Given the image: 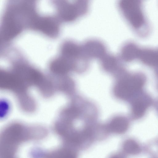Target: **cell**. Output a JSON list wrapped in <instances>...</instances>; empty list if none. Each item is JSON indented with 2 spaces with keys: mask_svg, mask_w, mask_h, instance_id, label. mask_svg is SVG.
<instances>
[{
  "mask_svg": "<svg viewBox=\"0 0 158 158\" xmlns=\"http://www.w3.org/2000/svg\"><path fill=\"white\" fill-rule=\"evenodd\" d=\"M101 59L102 68L107 72H116L117 74L123 68L118 67L117 59L113 56L106 54Z\"/></svg>",
  "mask_w": 158,
  "mask_h": 158,
  "instance_id": "9c48e42d",
  "label": "cell"
},
{
  "mask_svg": "<svg viewBox=\"0 0 158 158\" xmlns=\"http://www.w3.org/2000/svg\"><path fill=\"white\" fill-rule=\"evenodd\" d=\"M61 55L74 62L82 57L81 47L73 42L67 41L64 42L60 48Z\"/></svg>",
  "mask_w": 158,
  "mask_h": 158,
  "instance_id": "52a82bcc",
  "label": "cell"
},
{
  "mask_svg": "<svg viewBox=\"0 0 158 158\" xmlns=\"http://www.w3.org/2000/svg\"><path fill=\"white\" fill-rule=\"evenodd\" d=\"M117 6L122 17L139 35H148L149 28L141 0H117Z\"/></svg>",
  "mask_w": 158,
  "mask_h": 158,
  "instance_id": "7a4b0ae2",
  "label": "cell"
},
{
  "mask_svg": "<svg viewBox=\"0 0 158 158\" xmlns=\"http://www.w3.org/2000/svg\"><path fill=\"white\" fill-rule=\"evenodd\" d=\"M60 56L52 61L49 65L51 73L59 77L66 76L69 72L76 68L74 62Z\"/></svg>",
  "mask_w": 158,
  "mask_h": 158,
  "instance_id": "5b68a950",
  "label": "cell"
},
{
  "mask_svg": "<svg viewBox=\"0 0 158 158\" xmlns=\"http://www.w3.org/2000/svg\"></svg>",
  "mask_w": 158,
  "mask_h": 158,
  "instance_id": "8fae6325",
  "label": "cell"
},
{
  "mask_svg": "<svg viewBox=\"0 0 158 158\" xmlns=\"http://www.w3.org/2000/svg\"><path fill=\"white\" fill-rule=\"evenodd\" d=\"M81 47L82 56L85 60L91 58L101 59L106 55L104 45L98 41H88Z\"/></svg>",
  "mask_w": 158,
  "mask_h": 158,
  "instance_id": "8992f818",
  "label": "cell"
},
{
  "mask_svg": "<svg viewBox=\"0 0 158 158\" xmlns=\"http://www.w3.org/2000/svg\"><path fill=\"white\" fill-rule=\"evenodd\" d=\"M31 0V1H33L34 2H35V1H36L37 0Z\"/></svg>",
  "mask_w": 158,
  "mask_h": 158,
  "instance_id": "30bf717a",
  "label": "cell"
},
{
  "mask_svg": "<svg viewBox=\"0 0 158 158\" xmlns=\"http://www.w3.org/2000/svg\"><path fill=\"white\" fill-rule=\"evenodd\" d=\"M128 126V121L126 118L118 116L112 118L106 127L109 133L121 134L127 131Z\"/></svg>",
  "mask_w": 158,
  "mask_h": 158,
  "instance_id": "ba28073f",
  "label": "cell"
},
{
  "mask_svg": "<svg viewBox=\"0 0 158 158\" xmlns=\"http://www.w3.org/2000/svg\"><path fill=\"white\" fill-rule=\"evenodd\" d=\"M31 28L47 36L54 38L59 33L60 26L58 21L54 17L39 15Z\"/></svg>",
  "mask_w": 158,
  "mask_h": 158,
  "instance_id": "277c9868",
  "label": "cell"
},
{
  "mask_svg": "<svg viewBox=\"0 0 158 158\" xmlns=\"http://www.w3.org/2000/svg\"><path fill=\"white\" fill-rule=\"evenodd\" d=\"M91 0H56L57 12L60 19L67 23L77 21L86 15Z\"/></svg>",
  "mask_w": 158,
  "mask_h": 158,
  "instance_id": "3957f363",
  "label": "cell"
},
{
  "mask_svg": "<svg viewBox=\"0 0 158 158\" xmlns=\"http://www.w3.org/2000/svg\"><path fill=\"white\" fill-rule=\"evenodd\" d=\"M117 76L113 92L118 99H133L144 93V89L148 80L145 73L139 71L130 73L124 69Z\"/></svg>",
  "mask_w": 158,
  "mask_h": 158,
  "instance_id": "6da1fadb",
  "label": "cell"
}]
</instances>
